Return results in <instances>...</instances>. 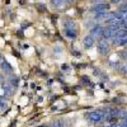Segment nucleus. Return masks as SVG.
Here are the masks:
<instances>
[{
    "label": "nucleus",
    "instance_id": "nucleus-1",
    "mask_svg": "<svg viewBox=\"0 0 127 127\" xmlns=\"http://www.w3.org/2000/svg\"><path fill=\"white\" fill-rule=\"evenodd\" d=\"M88 118H89V121L93 122V123H98V122H102V121H103L104 114H103V112H100V111H93V112L88 113Z\"/></svg>",
    "mask_w": 127,
    "mask_h": 127
},
{
    "label": "nucleus",
    "instance_id": "nucleus-2",
    "mask_svg": "<svg viewBox=\"0 0 127 127\" xmlns=\"http://www.w3.org/2000/svg\"><path fill=\"white\" fill-rule=\"evenodd\" d=\"M98 50L102 55H107L108 54V51H109V43H108V39H105V38H100L98 41Z\"/></svg>",
    "mask_w": 127,
    "mask_h": 127
},
{
    "label": "nucleus",
    "instance_id": "nucleus-3",
    "mask_svg": "<svg viewBox=\"0 0 127 127\" xmlns=\"http://www.w3.org/2000/svg\"><path fill=\"white\" fill-rule=\"evenodd\" d=\"M109 9V5L105 4V3H100V4H97L92 8V12L97 13V14H102V13H107V10Z\"/></svg>",
    "mask_w": 127,
    "mask_h": 127
},
{
    "label": "nucleus",
    "instance_id": "nucleus-4",
    "mask_svg": "<svg viewBox=\"0 0 127 127\" xmlns=\"http://www.w3.org/2000/svg\"><path fill=\"white\" fill-rule=\"evenodd\" d=\"M94 43H95V39H94L93 36H85L84 39H83V45H84V47H87V48L93 47Z\"/></svg>",
    "mask_w": 127,
    "mask_h": 127
},
{
    "label": "nucleus",
    "instance_id": "nucleus-5",
    "mask_svg": "<svg viewBox=\"0 0 127 127\" xmlns=\"http://www.w3.org/2000/svg\"><path fill=\"white\" fill-rule=\"evenodd\" d=\"M103 27L102 26H94L92 29H90V36H93V37H97V36H102V33H103Z\"/></svg>",
    "mask_w": 127,
    "mask_h": 127
},
{
    "label": "nucleus",
    "instance_id": "nucleus-6",
    "mask_svg": "<svg viewBox=\"0 0 127 127\" xmlns=\"http://www.w3.org/2000/svg\"><path fill=\"white\" fill-rule=\"evenodd\" d=\"M64 26H65V31L78 32V26H76V23H74L72 20H66V22L64 23Z\"/></svg>",
    "mask_w": 127,
    "mask_h": 127
},
{
    "label": "nucleus",
    "instance_id": "nucleus-7",
    "mask_svg": "<svg viewBox=\"0 0 127 127\" xmlns=\"http://www.w3.org/2000/svg\"><path fill=\"white\" fill-rule=\"evenodd\" d=\"M3 88H4V94L5 95H12L13 94V89L14 87L9 83H3Z\"/></svg>",
    "mask_w": 127,
    "mask_h": 127
},
{
    "label": "nucleus",
    "instance_id": "nucleus-8",
    "mask_svg": "<svg viewBox=\"0 0 127 127\" xmlns=\"http://www.w3.org/2000/svg\"><path fill=\"white\" fill-rule=\"evenodd\" d=\"M0 66H1V69H3L5 72H8V74L13 72V67H12V65H10L8 61H1V62H0Z\"/></svg>",
    "mask_w": 127,
    "mask_h": 127
},
{
    "label": "nucleus",
    "instance_id": "nucleus-9",
    "mask_svg": "<svg viewBox=\"0 0 127 127\" xmlns=\"http://www.w3.org/2000/svg\"><path fill=\"white\" fill-rule=\"evenodd\" d=\"M51 4L59 9H61L65 6V0H51Z\"/></svg>",
    "mask_w": 127,
    "mask_h": 127
},
{
    "label": "nucleus",
    "instance_id": "nucleus-10",
    "mask_svg": "<svg viewBox=\"0 0 127 127\" xmlns=\"http://www.w3.org/2000/svg\"><path fill=\"white\" fill-rule=\"evenodd\" d=\"M125 37H127V31L120 28L117 31V33H116V38H125Z\"/></svg>",
    "mask_w": 127,
    "mask_h": 127
},
{
    "label": "nucleus",
    "instance_id": "nucleus-11",
    "mask_svg": "<svg viewBox=\"0 0 127 127\" xmlns=\"http://www.w3.org/2000/svg\"><path fill=\"white\" fill-rule=\"evenodd\" d=\"M65 33H66L67 37H71V38H74V37L78 36V32H72V31H65Z\"/></svg>",
    "mask_w": 127,
    "mask_h": 127
},
{
    "label": "nucleus",
    "instance_id": "nucleus-12",
    "mask_svg": "<svg viewBox=\"0 0 127 127\" xmlns=\"http://www.w3.org/2000/svg\"><path fill=\"white\" fill-rule=\"evenodd\" d=\"M17 84H18V78L13 76V78H12V85L14 87V85H17Z\"/></svg>",
    "mask_w": 127,
    "mask_h": 127
},
{
    "label": "nucleus",
    "instance_id": "nucleus-13",
    "mask_svg": "<svg viewBox=\"0 0 127 127\" xmlns=\"http://www.w3.org/2000/svg\"><path fill=\"white\" fill-rule=\"evenodd\" d=\"M111 1H112L113 4H121L122 1H125V0H111Z\"/></svg>",
    "mask_w": 127,
    "mask_h": 127
},
{
    "label": "nucleus",
    "instance_id": "nucleus-14",
    "mask_svg": "<svg viewBox=\"0 0 127 127\" xmlns=\"http://www.w3.org/2000/svg\"><path fill=\"white\" fill-rule=\"evenodd\" d=\"M122 70H123L125 74H127V64H125V65L122 66Z\"/></svg>",
    "mask_w": 127,
    "mask_h": 127
},
{
    "label": "nucleus",
    "instance_id": "nucleus-15",
    "mask_svg": "<svg viewBox=\"0 0 127 127\" xmlns=\"http://www.w3.org/2000/svg\"><path fill=\"white\" fill-rule=\"evenodd\" d=\"M37 8H39V10H45V5L42 4H37Z\"/></svg>",
    "mask_w": 127,
    "mask_h": 127
},
{
    "label": "nucleus",
    "instance_id": "nucleus-16",
    "mask_svg": "<svg viewBox=\"0 0 127 127\" xmlns=\"http://www.w3.org/2000/svg\"><path fill=\"white\" fill-rule=\"evenodd\" d=\"M3 103H4V100H3V98H0V105H1Z\"/></svg>",
    "mask_w": 127,
    "mask_h": 127
},
{
    "label": "nucleus",
    "instance_id": "nucleus-17",
    "mask_svg": "<svg viewBox=\"0 0 127 127\" xmlns=\"http://www.w3.org/2000/svg\"><path fill=\"white\" fill-rule=\"evenodd\" d=\"M0 81H3V76L1 75H0Z\"/></svg>",
    "mask_w": 127,
    "mask_h": 127
},
{
    "label": "nucleus",
    "instance_id": "nucleus-18",
    "mask_svg": "<svg viewBox=\"0 0 127 127\" xmlns=\"http://www.w3.org/2000/svg\"><path fill=\"white\" fill-rule=\"evenodd\" d=\"M70 1H74V0H70Z\"/></svg>",
    "mask_w": 127,
    "mask_h": 127
}]
</instances>
